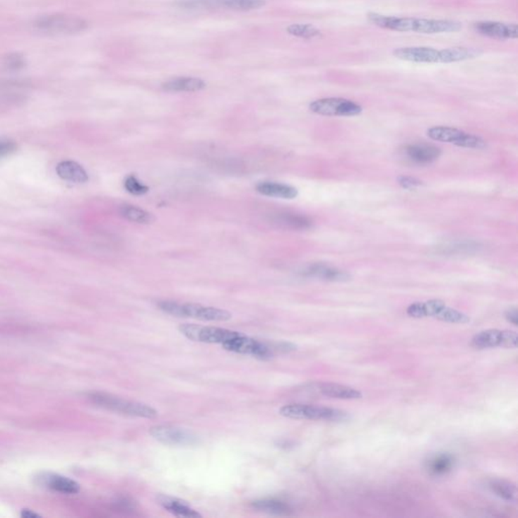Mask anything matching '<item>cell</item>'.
Returning <instances> with one entry per match:
<instances>
[{
    "label": "cell",
    "instance_id": "ba28073f",
    "mask_svg": "<svg viewBox=\"0 0 518 518\" xmlns=\"http://www.w3.org/2000/svg\"><path fill=\"white\" fill-rule=\"evenodd\" d=\"M149 433L157 442L170 447H193L200 442V438L194 431L170 424L153 426Z\"/></svg>",
    "mask_w": 518,
    "mask_h": 518
},
{
    "label": "cell",
    "instance_id": "4dcf8cb0",
    "mask_svg": "<svg viewBox=\"0 0 518 518\" xmlns=\"http://www.w3.org/2000/svg\"><path fill=\"white\" fill-rule=\"evenodd\" d=\"M437 319L444 322L452 323V324H466L471 321L466 314L447 306H445L444 310L440 312Z\"/></svg>",
    "mask_w": 518,
    "mask_h": 518
},
{
    "label": "cell",
    "instance_id": "484cf974",
    "mask_svg": "<svg viewBox=\"0 0 518 518\" xmlns=\"http://www.w3.org/2000/svg\"><path fill=\"white\" fill-rule=\"evenodd\" d=\"M489 488L499 498L507 502H515L517 499V489L515 484L507 480L495 479L489 483Z\"/></svg>",
    "mask_w": 518,
    "mask_h": 518
},
{
    "label": "cell",
    "instance_id": "d6a6232c",
    "mask_svg": "<svg viewBox=\"0 0 518 518\" xmlns=\"http://www.w3.org/2000/svg\"><path fill=\"white\" fill-rule=\"evenodd\" d=\"M398 184H400L401 187L405 189H413L416 187H421V180L417 179V178L412 177H398Z\"/></svg>",
    "mask_w": 518,
    "mask_h": 518
},
{
    "label": "cell",
    "instance_id": "d590c367",
    "mask_svg": "<svg viewBox=\"0 0 518 518\" xmlns=\"http://www.w3.org/2000/svg\"><path fill=\"white\" fill-rule=\"evenodd\" d=\"M505 318H506V320L508 321V322L511 323V324L517 326L518 324L517 309L515 308V307H512V308L508 309V310L506 311V313H505Z\"/></svg>",
    "mask_w": 518,
    "mask_h": 518
},
{
    "label": "cell",
    "instance_id": "6da1fadb",
    "mask_svg": "<svg viewBox=\"0 0 518 518\" xmlns=\"http://www.w3.org/2000/svg\"><path fill=\"white\" fill-rule=\"evenodd\" d=\"M378 25L383 29L396 32H415L420 34H442L461 30V23L456 20H428V18H398L381 16Z\"/></svg>",
    "mask_w": 518,
    "mask_h": 518
},
{
    "label": "cell",
    "instance_id": "7402d4cb",
    "mask_svg": "<svg viewBox=\"0 0 518 518\" xmlns=\"http://www.w3.org/2000/svg\"><path fill=\"white\" fill-rule=\"evenodd\" d=\"M56 172H57L58 177L62 178V179L69 182H75V184H84L88 180V175L86 170L82 167L81 164L75 163V161H62L56 167Z\"/></svg>",
    "mask_w": 518,
    "mask_h": 518
},
{
    "label": "cell",
    "instance_id": "f546056e",
    "mask_svg": "<svg viewBox=\"0 0 518 518\" xmlns=\"http://www.w3.org/2000/svg\"><path fill=\"white\" fill-rule=\"evenodd\" d=\"M442 254H465V253H472L476 250L479 249V245L473 241H459V242L451 243V245H447L442 246Z\"/></svg>",
    "mask_w": 518,
    "mask_h": 518
},
{
    "label": "cell",
    "instance_id": "e0dca14e",
    "mask_svg": "<svg viewBox=\"0 0 518 518\" xmlns=\"http://www.w3.org/2000/svg\"><path fill=\"white\" fill-rule=\"evenodd\" d=\"M161 88L166 93H196L206 88V82L196 77H177L164 81Z\"/></svg>",
    "mask_w": 518,
    "mask_h": 518
},
{
    "label": "cell",
    "instance_id": "83f0119b",
    "mask_svg": "<svg viewBox=\"0 0 518 518\" xmlns=\"http://www.w3.org/2000/svg\"><path fill=\"white\" fill-rule=\"evenodd\" d=\"M266 6L264 0H220V9L248 11Z\"/></svg>",
    "mask_w": 518,
    "mask_h": 518
},
{
    "label": "cell",
    "instance_id": "52a82bcc",
    "mask_svg": "<svg viewBox=\"0 0 518 518\" xmlns=\"http://www.w3.org/2000/svg\"><path fill=\"white\" fill-rule=\"evenodd\" d=\"M428 136L431 140L449 143L464 148L483 149L486 147V142L481 137L451 126H432L428 129Z\"/></svg>",
    "mask_w": 518,
    "mask_h": 518
},
{
    "label": "cell",
    "instance_id": "cb8c5ba5",
    "mask_svg": "<svg viewBox=\"0 0 518 518\" xmlns=\"http://www.w3.org/2000/svg\"><path fill=\"white\" fill-rule=\"evenodd\" d=\"M480 54H481V51L477 50V49L465 48V47L444 49V50H440V63L449 64V63L474 59Z\"/></svg>",
    "mask_w": 518,
    "mask_h": 518
},
{
    "label": "cell",
    "instance_id": "1f68e13d",
    "mask_svg": "<svg viewBox=\"0 0 518 518\" xmlns=\"http://www.w3.org/2000/svg\"><path fill=\"white\" fill-rule=\"evenodd\" d=\"M124 185H125V189L128 193L135 194V196H141V194H145L149 192V187L142 184L135 175H129L126 178Z\"/></svg>",
    "mask_w": 518,
    "mask_h": 518
},
{
    "label": "cell",
    "instance_id": "5b68a950",
    "mask_svg": "<svg viewBox=\"0 0 518 518\" xmlns=\"http://www.w3.org/2000/svg\"><path fill=\"white\" fill-rule=\"evenodd\" d=\"M278 413L286 418L297 419V420H323L343 421L348 418L346 412L334 408L314 406V405L294 404L285 405L281 408Z\"/></svg>",
    "mask_w": 518,
    "mask_h": 518
},
{
    "label": "cell",
    "instance_id": "30bf717a",
    "mask_svg": "<svg viewBox=\"0 0 518 518\" xmlns=\"http://www.w3.org/2000/svg\"><path fill=\"white\" fill-rule=\"evenodd\" d=\"M473 348L486 349L494 348H517V332L510 330L488 329L476 334L473 337Z\"/></svg>",
    "mask_w": 518,
    "mask_h": 518
},
{
    "label": "cell",
    "instance_id": "5bb4252c",
    "mask_svg": "<svg viewBox=\"0 0 518 518\" xmlns=\"http://www.w3.org/2000/svg\"><path fill=\"white\" fill-rule=\"evenodd\" d=\"M442 151L431 144H410L404 148V155L408 160L416 164H430L440 158Z\"/></svg>",
    "mask_w": 518,
    "mask_h": 518
},
{
    "label": "cell",
    "instance_id": "277c9868",
    "mask_svg": "<svg viewBox=\"0 0 518 518\" xmlns=\"http://www.w3.org/2000/svg\"><path fill=\"white\" fill-rule=\"evenodd\" d=\"M88 22L79 16L68 13H50L39 16L34 22V27L39 32L54 36H70L84 32L88 29Z\"/></svg>",
    "mask_w": 518,
    "mask_h": 518
},
{
    "label": "cell",
    "instance_id": "836d02e7",
    "mask_svg": "<svg viewBox=\"0 0 518 518\" xmlns=\"http://www.w3.org/2000/svg\"><path fill=\"white\" fill-rule=\"evenodd\" d=\"M16 150V144L13 141L0 139V158L11 155Z\"/></svg>",
    "mask_w": 518,
    "mask_h": 518
},
{
    "label": "cell",
    "instance_id": "8992f818",
    "mask_svg": "<svg viewBox=\"0 0 518 518\" xmlns=\"http://www.w3.org/2000/svg\"><path fill=\"white\" fill-rule=\"evenodd\" d=\"M178 330L189 341L201 342V343L220 344L222 346L240 334V332L215 327V326L189 324V323L180 325Z\"/></svg>",
    "mask_w": 518,
    "mask_h": 518
},
{
    "label": "cell",
    "instance_id": "603a6c76",
    "mask_svg": "<svg viewBox=\"0 0 518 518\" xmlns=\"http://www.w3.org/2000/svg\"><path fill=\"white\" fill-rule=\"evenodd\" d=\"M456 459L451 454L444 452L433 456L426 463V470L432 476H445L449 474L454 469Z\"/></svg>",
    "mask_w": 518,
    "mask_h": 518
},
{
    "label": "cell",
    "instance_id": "8fae6325",
    "mask_svg": "<svg viewBox=\"0 0 518 518\" xmlns=\"http://www.w3.org/2000/svg\"><path fill=\"white\" fill-rule=\"evenodd\" d=\"M398 59L413 63H440V50L428 47H406L394 50Z\"/></svg>",
    "mask_w": 518,
    "mask_h": 518
},
{
    "label": "cell",
    "instance_id": "e575fe53",
    "mask_svg": "<svg viewBox=\"0 0 518 518\" xmlns=\"http://www.w3.org/2000/svg\"><path fill=\"white\" fill-rule=\"evenodd\" d=\"M6 64L9 69H20L25 65V59H23L22 56L18 55V54H13V55H9L8 57H6Z\"/></svg>",
    "mask_w": 518,
    "mask_h": 518
},
{
    "label": "cell",
    "instance_id": "4fadbf2b",
    "mask_svg": "<svg viewBox=\"0 0 518 518\" xmlns=\"http://www.w3.org/2000/svg\"><path fill=\"white\" fill-rule=\"evenodd\" d=\"M474 29L483 36L494 39H517L518 37V27L515 23L507 25L497 22H480L475 23Z\"/></svg>",
    "mask_w": 518,
    "mask_h": 518
},
{
    "label": "cell",
    "instance_id": "4316f807",
    "mask_svg": "<svg viewBox=\"0 0 518 518\" xmlns=\"http://www.w3.org/2000/svg\"><path fill=\"white\" fill-rule=\"evenodd\" d=\"M122 217L125 218L128 221L138 223V224L148 225L155 221V217L151 213L143 210V208L135 207V206L125 205L119 208Z\"/></svg>",
    "mask_w": 518,
    "mask_h": 518
},
{
    "label": "cell",
    "instance_id": "44dd1931",
    "mask_svg": "<svg viewBox=\"0 0 518 518\" xmlns=\"http://www.w3.org/2000/svg\"><path fill=\"white\" fill-rule=\"evenodd\" d=\"M319 391L325 397L341 400L362 399L363 394L353 387L341 385V384L325 383L321 384Z\"/></svg>",
    "mask_w": 518,
    "mask_h": 518
},
{
    "label": "cell",
    "instance_id": "f1b7e54d",
    "mask_svg": "<svg viewBox=\"0 0 518 518\" xmlns=\"http://www.w3.org/2000/svg\"><path fill=\"white\" fill-rule=\"evenodd\" d=\"M287 32L292 36L311 40L321 36V32L317 28L309 23H293L287 28Z\"/></svg>",
    "mask_w": 518,
    "mask_h": 518
},
{
    "label": "cell",
    "instance_id": "3957f363",
    "mask_svg": "<svg viewBox=\"0 0 518 518\" xmlns=\"http://www.w3.org/2000/svg\"><path fill=\"white\" fill-rule=\"evenodd\" d=\"M158 307L164 313L175 317L194 318L208 322H226L232 318V314L225 309L203 306L201 304L163 301L158 304Z\"/></svg>",
    "mask_w": 518,
    "mask_h": 518
},
{
    "label": "cell",
    "instance_id": "ac0fdd59",
    "mask_svg": "<svg viewBox=\"0 0 518 518\" xmlns=\"http://www.w3.org/2000/svg\"><path fill=\"white\" fill-rule=\"evenodd\" d=\"M257 189L264 196L283 199V200H294L299 194L296 187L292 185L274 182H260L257 185Z\"/></svg>",
    "mask_w": 518,
    "mask_h": 518
},
{
    "label": "cell",
    "instance_id": "ffe728a7",
    "mask_svg": "<svg viewBox=\"0 0 518 518\" xmlns=\"http://www.w3.org/2000/svg\"><path fill=\"white\" fill-rule=\"evenodd\" d=\"M271 221L278 226L292 230L310 229L313 223L310 218L296 213L281 212L271 217Z\"/></svg>",
    "mask_w": 518,
    "mask_h": 518
},
{
    "label": "cell",
    "instance_id": "d6986e66",
    "mask_svg": "<svg viewBox=\"0 0 518 518\" xmlns=\"http://www.w3.org/2000/svg\"><path fill=\"white\" fill-rule=\"evenodd\" d=\"M447 306L442 300H430L428 302H417L410 305L407 308V315L412 318H437L440 312Z\"/></svg>",
    "mask_w": 518,
    "mask_h": 518
},
{
    "label": "cell",
    "instance_id": "9a60e30c",
    "mask_svg": "<svg viewBox=\"0 0 518 518\" xmlns=\"http://www.w3.org/2000/svg\"><path fill=\"white\" fill-rule=\"evenodd\" d=\"M305 276L309 278H319L326 281H348L351 280V274L336 267L328 266V264L317 262L310 264L304 269Z\"/></svg>",
    "mask_w": 518,
    "mask_h": 518
},
{
    "label": "cell",
    "instance_id": "7c38bea8",
    "mask_svg": "<svg viewBox=\"0 0 518 518\" xmlns=\"http://www.w3.org/2000/svg\"><path fill=\"white\" fill-rule=\"evenodd\" d=\"M39 484L45 488L61 494L73 495L81 491V485L74 480L53 473H43L37 478Z\"/></svg>",
    "mask_w": 518,
    "mask_h": 518
},
{
    "label": "cell",
    "instance_id": "2e32d148",
    "mask_svg": "<svg viewBox=\"0 0 518 518\" xmlns=\"http://www.w3.org/2000/svg\"><path fill=\"white\" fill-rule=\"evenodd\" d=\"M157 502L160 504L161 506L177 517H185V518H198L201 517V513L194 510L189 503L185 502L184 500H180L178 498H173V497L166 495H158L157 496Z\"/></svg>",
    "mask_w": 518,
    "mask_h": 518
},
{
    "label": "cell",
    "instance_id": "7a4b0ae2",
    "mask_svg": "<svg viewBox=\"0 0 518 518\" xmlns=\"http://www.w3.org/2000/svg\"><path fill=\"white\" fill-rule=\"evenodd\" d=\"M86 398L95 406L104 408L109 411L114 412L126 416L138 417V418L153 419L158 416V412L153 407L144 403L124 399L118 396L105 392L88 393Z\"/></svg>",
    "mask_w": 518,
    "mask_h": 518
},
{
    "label": "cell",
    "instance_id": "9c48e42d",
    "mask_svg": "<svg viewBox=\"0 0 518 518\" xmlns=\"http://www.w3.org/2000/svg\"><path fill=\"white\" fill-rule=\"evenodd\" d=\"M314 114L326 117H355L362 114L363 107L346 98H327L314 100L309 105Z\"/></svg>",
    "mask_w": 518,
    "mask_h": 518
},
{
    "label": "cell",
    "instance_id": "8d00e7d4",
    "mask_svg": "<svg viewBox=\"0 0 518 518\" xmlns=\"http://www.w3.org/2000/svg\"><path fill=\"white\" fill-rule=\"evenodd\" d=\"M22 517L25 518H33L40 517V515L37 514L36 512H33V511H30L29 510H23L22 511Z\"/></svg>",
    "mask_w": 518,
    "mask_h": 518
},
{
    "label": "cell",
    "instance_id": "d4e9b609",
    "mask_svg": "<svg viewBox=\"0 0 518 518\" xmlns=\"http://www.w3.org/2000/svg\"><path fill=\"white\" fill-rule=\"evenodd\" d=\"M253 510L260 512L273 515H289L292 513V507L289 504L278 499H260L252 503Z\"/></svg>",
    "mask_w": 518,
    "mask_h": 518
}]
</instances>
